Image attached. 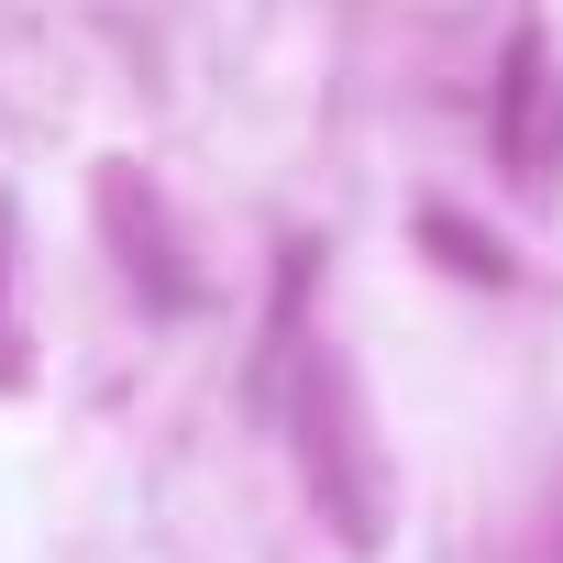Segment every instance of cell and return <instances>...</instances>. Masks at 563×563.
I'll return each instance as SVG.
<instances>
[{
  "mask_svg": "<svg viewBox=\"0 0 563 563\" xmlns=\"http://www.w3.org/2000/svg\"><path fill=\"white\" fill-rule=\"evenodd\" d=\"M299 464H310V497H321L332 541L376 552L387 541V453H376L365 387L332 343H299Z\"/></svg>",
  "mask_w": 563,
  "mask_h": 563,
  "instance_id": "6da1fadb",
  "label": "cell"
},
{
  "mask_svg": "<svg viewBox=\"0 0 563 563\" xmlns=\"http://www.w3.org/2000/svg\"><path fill=\"white\" fill-rule=\"evenodd\" d=\"M100 221H111V243L133 254V288H155V310H188V299H199V288H188V265H177V243H166V221H155V199H144V221H133L122 166L100 177Z\"/></svg>",
  "mask_w": 563,
  "mask_h": 563,
  "instance_id": "7a4b0ae2",
  "label": "cell"
},
{
  "mask_svg": "<svg viewBox=\"0 0 563 563\" xmlns=\"http://www.w3.org/2000/svg\"><path fill=\"white\" fill-rule=\"evenodd\" d=\"M23 376V332H12V199H0V387Z\"/></svg>",
  "mask_w": 563,
  "mask_h": 563,
  "instance_id": "3957f363",
  "label": "cell"
}]
</instances>
